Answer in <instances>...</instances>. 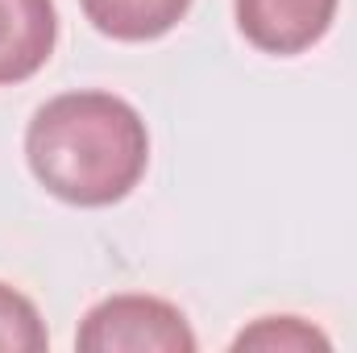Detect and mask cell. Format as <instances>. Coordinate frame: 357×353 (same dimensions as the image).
<instances>
[{"instance_id": "cell-1", "label": "cell", "mask_w": 357, "mask_h": 353, "mask_svg": "<svg viewBox=\"0 0 357 353\" xmlns=\"http://www.w3.org/2000/svg\"><path fill=\"white\" fill-rule=\"evenodd\" d=\"M33 179L71 208L121 204L150 167L142 112L112 91H63L25 125Z\"/></svg>"}, {"instance_id": "cell-2", "label": "cell", "mask_w": 357, "mask_h": 353, "mask_svg": "<svg viewBox=\"0 0 357 353\" xmlns=\"http://www.w3.org/2000/svg\"><path fill=\"white\" fill-rule=\"evenodd\" d=\"M75 350L84 353H195V333L171 299L108 295L79 320Z\"/></svg>"}, {"instance_id": "cell-3", "label": "cell", "mask_w": 357, "mask_h": 353, "mask_svg": "<svg viewBox=\"0 0 357 353\" xmlns=\"http://www.w3.org/2000/svg\"><path fill=\"white\" fill-rule=\"evenodd\" d=\"M341 0H233L241 38L262 54H303L337 21Z\"/></svg>"}, {"instance_id": "cell-4", "label": "cell", "mask_w": 357, "mask_h": 353, "mask_svg": "<svg viewBox=\"0 0 357 353\" xmlns=\"http://www.w3.org/2000/svg\"><path fill=\"white\" fill-rule=\"evenodd\" d=\"M59 42L54 0H0V88L33 80Z\"/></svg>"}, {"instance_id": "cell-5", "label": "cell", "mask_w": 357, "mask_h": 353, "mask_svg": "<svg viewBox=\"0 0 357 353\" xmlns=\"http://www.w3.org/2000/svg\"><path fill=\"white\" fill-rule=\"evenodd\" d=\"M79 8L112 42H154L187 17L191 0H79Z\"/></svg>"}, {"instance_id": "cell-6", "label": "cell", "mask_w": 357, "mask_h": 353, "mask_svg": "<svg viewBox=\"0 0 357 353\" xmlns=\"http://www.w3.org/2000/svg\"><path fill=\"white\" fill-rule=\"evenodd\" d=\"M233 350H266V353H307V350H333V341L303 316H258L250 329L233 337Z\"/></svg>"}, {"instance_id": "cell-7", "label": "cell", "mask_w": 357, "mask_h": 353, "mask_svg": "<svg viewBox=\"0 0 357 353\" xmlns=\"http://www.w3.org/2000/svg\"><path fill=\"white\" fill-rule=\"evenodd\" d=\"M46 345H50V333L33 299L0 283V353H42Z\"/></svg>"}]
</instances>
